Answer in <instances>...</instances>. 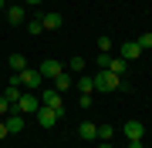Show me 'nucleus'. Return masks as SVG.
Segmentation results:
<instances>
[{"instance_id":"5","label":"nucleus","mask_w":152,"mask_h":148,"mask_svg":"<svg viewBox=\"0 0 152 148\" xmlns=\"http://www.w3.org/2000/svg\"><path fill=\"white\" fill-rule=\"evenodd\" d=\"M37 71H41L44 77H51V81H54L58 74H64V64H61V61H54V57H44L41 64H37Z\"/></svg>"},{"instance_id":"26","label":"nucleus","mask_w":152,"mask_h":148,"mask_svg":"<svg viewBox=\"0 0 152 148\" xmlns=\"http://www.w3.org/2000/svg\"><path fill=\"white\" fill-rule=\"evenodd\" d=\"M24 7H37V4H44V0H20Z\"/></svg>"},{"instance_id":"8","label":"nucleus","mask_w":152,"mask_h":148,"mask_svg":"<svg viewBox=\"0 0 152 148\" xmlns=\"http://www.w3.org/2000/svg\"><path fill=\"white\" fill-rule=\"evenodd\" d=\"M4 125H7V131L14 135V131H24V125H27V118H24L20 111H10V115L4 118Z\"/></svg>"},{"instance_id":"23","label":"nucleus","mask_w":152,"mask_h":148,"mask_svg":"<svg viewBox=\"0 0 152 148\" xmlns=\"http://www.w3.org/2000/svg\"><path fill=\"white\" fill-rule=\"evenodd\" d=\"M135 44H139L142 51H145V47H152V30H145V34H142V37L135 40Z\"/></svg>"},{"instance_id":"7","label":"nucleus","mask_w":152,"mask_h":148,"mask_svg":"<svg viewBox=\"0 0 152 148\" xmlns=\"http://www.w3.org/2000/svg\"><path fill=\"white\" fill-rule=\"evenodd\" d=\"M34 118H37V125H41V128H54V121H61L58 111H54V108H44V104L37 108V115H34Z\"/></svg>"},{"instance_id":"20","label":"nucleus","mask_w":152,"mask_h":148,"mask_svg":"<svg viewBox=\"0 0 152 148\" xmlns=\"http://www.w3.org/2000/svg\"><path fill=\"white\" fill-rule=\"evenodd\" d=\"M112 135H115L112 125H98V142H112Z\"/></svg>"},{"instance_id":"22","label":"nucleus","mask_w":152,"mask_h":148,"mask_svg":"<svg viewBox=\"0 0 152 148\" xmlns=\"http://www.w3.org/2000/svg\"><path fill=\"white\" fill-rule=\"evenodd\" d=\"M10 111H14V104H10V101H7V98H4V94H0V118H7V115H10Z\"/></svg>"},{"instance_id":"11","label":"nucleus","mask_w":152,"mask_h":148,"mask_svg":"<svg viewBox=\"0 0 152 148\" xmlns=\"http://www.w3.org/2000/svg\"><path fill=\"white\" fill-rule=\"evenodd\" d=\"M122 131H125V138L132 142V138H142V135H145V125H142V121H125Z\"/></svg>"},{"instance_id":"24","label":"nucleus","mask_w":152,"mask_h":148,"mask_svg":"<svg viewBox=\"0 0 152 148\" xmlns=\"http://www.w3.org/2000/svg\"><path fill=\"white\" fill-rule=\"evenodd\" d=\"M108 61H112V54H98V61H95L98 71H105V67H108Z\"/></svg>"},{"instance_id":"21","label":"nucleus","mask_w":152,"mask_h":148,"mask_svg":"<svg viewBox=\"0 0 152 148\" xmlns=\"http://www.w3.org/2000/svg\"><path fill=\"white\" fill-rule=\"evenodd\" d=\"M112 37H98V54H112Z\"/></svg>"},{"instance_id":"13","label":"nucleus","mask_w":152,"mask_h":148,"mask_svg":"<svg viewBox=\"0 0 152 148\" xmlns=\"http://www.w3.org/2000/svg\"><path fill=\"white\" fill-rule=\"evenodd\" d=\"M20 94H24V88H20V81H17V77H10V84H7V88H4V98L7 101H17V98H20Z\"/></svg>"},{"instance_id":"18","label":"nucleus","mask_w":152,"mask_h":148,"mask_svg":"<svg viewBox=\"0 0 152 148\" xmlns=\"http://www.w3.org/2000/svg\"><path fill=\"white\" fill-rule=\"evenodd\" d=\"M27 34H31V37H37V34H44V24H41V17H34V20H27Z\"/></svg>"},{"instance_id":"25","label":"nucleus","mask_w":152,"mask_h":148,"mask_svg":"<svg viewBox=\"0 0 152 148\" xmlns=\"http://www.w3.org/2000/svg\"><path fill=\"white\" fill-rule=\"evenodd\" d=\"M7 135H10V131H7V125H4V118H0V142H4Z\"/></svg>"},{"instance_id":"28","label":"nucleus","mask_w":152,"mask_h":148,"mask_svg":"<svg viewBox=\"0 0 152 148\" xmlns=\"http://www.w3.org/2000/svg\"><path fill=\"white\" fill-rule=\"evenodd\" d=\"M98 148H112V142H98Z\"/></svg>"},{"instance_id":"9","label":"nucleus","mask_w":152,"mask_h":148,"mask_svg":"<svg viewBox=\"0 0 152 148\" xmlns=\"http://www.w3.org/2000/svg\"><path fill=\"white\" fill-rule=\"evenodd\" d=\"M139 54H142V47L135 44V40H125V44L118 47V57L122 61H139Z\"/></svg>"},{"instance_id":"27","label":"nucleus","mask_w":152,"mask_h":148,"mask_svg":"<svg viewBox=\"0 0 152 148\" xmlns=\"http://www.w3.org/2000/svg\"><path fill=\"white\" fill-rule=\"evenodd\" d=\"M129 148H142V138H132V142H129Z\"/></svg>"},{"instance_id":"12","label":"nucleus","mask_w":152,"mask_h":148,"mask_svg":"<svg viewBox=\"0 0 152 148\" xmlns=\"http://www.w3.org/2000/svg\"><path fill=\"white\" fill-rule=\"evenodd\" d=\"M78 135H81V142H98V125L95 121H81Z\"/></svg>"},{"instance_id":"19","label":"nucleus","mask_w":152,"mask_h":148,"mask_svg":"<svg viewBox=\"0 0 152 148\" xmlns=\"http://www.w3.org/2000/svg\"><path fill=\"white\" fill-rule=\"evenodd\" d=\"M64 71H78V74H85V57H71Z\"/></svg>"},{"instance_id":"29","label":"nucleus","mask_w":152,"mask_h":148,"mask_svg":"<svg viewBox=\"0 0 152 148\" xmlns=\"http://www.w3.org/2000/svg\"><path fill=\"white\" fill-rule=\"evenodd\" d=\"M4 10H7V0H0V14H4Z\"/></svg>"},{"instance_id":"16","label":"nucleus","mask_w":152,"mask_h":148,"mask_svg":"<svg viewBox=\"0 0 152 148\" xmlns=\"http://www.w3.org/2000/svg\"><path fill=\"white\" fill-rule=\"evenodd\" d=\"M71 84H75V81H71V74H58V77H54V91H61V94L71 91Z\"/></svg>"},{"instance_id":"10","label":"nucleus","mask_w":152,"mask_h":148,"mask_svg":"<svg viewBox=\"0 0 152 148\" xmlns=\"http://www.w3.org/2000/svg\"><path fill=\"white\" fill-rule=\"evenodd\" d=\"M41 24H44V30H61L64 17H61L58 10H51V14H41Z\"/></svg>"},{"instance_id":"15","label":"nucleus","mask_w":152,"mask_h":148,"mask_svg":"<svg viewBox=\"0 0 152 148\" xmlns=\"http://www.w3.org/2000/svg\"><path fill=\"white\" fill-rule=\"evenodd\" d=\"M7 67H10L14 74L24 71V67H27V57H24V54H10V57H7Z\"/></svg>"},{"instance_id":"3","label":"nucleus","mask_w":152,"mask_h":148,"mask_svg":"<svg viewBox=\"0 0 152 148\" xmlns=\"http://www.w3.org/2000/svg\"><path fill=\"white\" fill-rule=\"evenodd\" d=\"M91 81H95V91H105V94L122 88V77L112 74V71H98V74H91Z\"/></svg>"},{"instance_id":"1","label":"nucleus","mask_w":152,"mask_h":148,"mask_svg":"<svg viewBox=\"0 0 152 148\" xmlns=\"http://www.w3.org/2000/svg\"><path fill=\"white\" fill-rule=\"evenodd\" d=\"M37 108H41V98H37V94H34V91H24L20 98L14 101V111H20L24 118H31V115H37Z\"/></svg>"},{"instance_id":"2","label":"nucleus","mask_w":152,"mask_h":148,"mask_svg":"<svg viewBox=\"0 0 152 148\" xmlns=\"http://www.w3.org/2000/svg\"><path fill=\"white\" fill-rule=\"evenodd\" d=\"M14 77L20 81V88H24V91H37L41 84H44V74L37 71V67H24V71H17Z\"/></svg>"},{"instance_id":"17","label":"nucleus","mask_w":152,"mask_h":148,"mask_svg":"<svg viewBox=\"0 0 152 148\" xmlns=\"http://www.w3.org/2000/svg\"><path fill=\"white\" fill-rule=\"evenodd\" d=\"M78 91H81V94H91V91H95V81H91V74H81V81H78Z\"/></svg>"},{"instance_id":"4","label":"nucleus","mask_w":152,"mask_h":148,"mask_svg":"<svg viewBox=\"0 0 152 148\" xmlns=\"http://www.w3.org/2000/svg\"><path fill=\"white\" fill-rule=\"evenodd\" d=\"M41 104H44V108H54L58 115L64 118V98H61V91H54V88H48V91L41 94Z\"/></svg>"},{"instance_id":"14","label":"nucleus","mask_w":152,"mask_h":148,"mask_svg":"<svg viewBox=\"0 0 152 148\" xmlns=\"http://www.w3.org/2000/svg\"><path fill=\"white\" fill-rule=\"evenodd\" d=\"M105 71H112V74H118V77H122L125 71H129V61H122V57H112V61H108V67H105Z\"/></svg>"},{"instance_id":"6","label":"nucleus","mask_w":152,"mask_h":148,"mask_svg":"<svg viewBox=\"0 0 152 148\" xmlns=\"http://www.w3.org/2000/svg\"><path fill=\"white\" fill-rule=\"evenodd\" d=\"M4 17H7V24H24V20H27V7H24V4H7Z\"/></svg>"}]
</instances>
